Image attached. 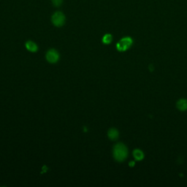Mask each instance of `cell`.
<instances>
[{
    "instance_id": "cell-1",
    "label": "cell",
    "mask_w": 187,
    "mask_h": 187,
    "mask_svg": "<svg viewBox=\"0 0 187 187\" xmlns=\"http://www.w3.org/2000/svg\"><path fill=\"white\" fill-rule=\"evenodd\" d=\"M127 154V148L123 143H118L114 147L113 156L118 162H122L125 160Z\"/></svg>"
},
{
    "instance_id": "cell-2",
    "label": "cell",
    "mask_w": 187,
    "mask_h": 187,
    "mask_svg": "<svg viewBox=\"0 0 187 187\" xmlns=\"http://www.w3.org/2000/svg\"><path fill=\"white\" fill-rule=\"evenodd\" d=\"M51 20H52L53 25L60 27V26L64 25V23H65V16L62 12H59L58 11V12H56L53 15Z\"/></svg>"
},
{
    "instance_id": "cell-10",
    "label": "cell",
    "mask_w": 187,
    "mask_h": 187,
    "mask_svg": "<svg viewBox=\"0 0 187 187\" xmlns=\"http://www.w3.org/2000/svg\"><path fill=\"white\" fill-rule=\"evenodd\" d=\"M62 2L63 0H52L53 5H54L55 7H59L62 4Z\"/></svg>"
},
{
    "instance_id": "cell-4",
    "label": "cell",
    "mask_w": 187,
    "mask_h": 187,
    "mask_svg": "<svg viewBox=\"0 0 187 187\" xmlns=\"http://www.w3.org/2000/svg\"><path fill=\"white\" fill-rule=\"evenodd\" d=\"M46 59L48 62L51 63V64H54L58 62L59 59V54L58 51L54 50V49H51L48 51L46 53Z\"/></svg>"
},
{
    "instance_id": "cell-7",
    "label": "cell",
    "mask_w": 187,
    "mask_h": 187,
    "mask_svg": "<svg viewBox=\"0 0 187 187\" xmlns=\"http://www.w3.org/2000/svg\"><path fill=\"white\" fill-rule=\"evenodd\" d=\"M177 108L181 111H184V110H187V100L182 99L180 100L177 102Z\"/></svg>"
},
{
    "instance_id": "cell-11",
    "label": "cell",
    "mask_w": 187,
    "mask_h": 187,
    "mask_svg": "<svg viewBox=\"0 0 187 187\" xmlns=\"http://www.w3.org/2000/svg\"><path fill=\"white\" fill-rule=\"evenodd\" d=\"M129 165H130V166H134L135 165V162H131L130 163H129Z\"/></svg>"
},
{
    "instance_id": "cell-5",
    "label": "cell",
    "mask_w": 187,
    "mask_h": 187,
    "mask_svg": "<svg viewBox=\"0 0 187 187\" xmlns=\"http://www.w3.org/2000/svg\"><path fill=\"white\" fill-rule=\"evenodd\" d=\"M26 48H27L28 51H31V52H36L38 50V47L36 45V43L30 40L26 43Z\"/></svg>"
},
{
    "instance_id": "cell-8",
    "label": "cell",
    "mask_w": 187,
    "mask_h": 187,
    "mask_svg": "<svg viewBox=\"0 0 187 187\" xmlns=\"http://www.w3.org/2000/svg\"><path fill=\"white\" fill-rule=\"evenodd\" d=\"M133 156H134L135 159L137 160V161L142 160L144 157V154L143 153V151L139 149H136L134 151V152H133Z\"/></svg>"
},
{
    "instance_id": "cell-6",
    "label": "cell",
    "mask_w": 187,
    "mask_h": 187,
    "mask_svg": "<svg viewBox=\"0 0 187 187\" xmlns=\"http://www.w3.org/2000/svg\"><path fill=\"white\" fill-rule=\"evenodd\" d=\"M108 135L110 140H116V139L119 137V132L116 130V129H114V128H112V129H110V130L108 131Z\"/></svg>"
},
{
    "instance_id": "cell-3",
    "label": "cell",
    "mask_w": 187,
    "mask_h": 187,
    "mask_svg": "<svg viewBox=\"0 0 187 187\" xmlns=\"http://www.w3.org/2000/svg\"><path fill=\"white\" fill-rule=\"evenodd\" d=\"M132 44V40L130 37H124L121 39L116 45L117 49L119 51H124L128 48H129Z\"/></svg>"
},
{
    "instance_id": "cell-9",
    "label": "cell",
    "mask_w": 187,
    "mask_h": 187,
    "mask_svg": "<svg viewBox=\"0 0 187 187\" xmlns=\"http://www.w3.org/2000/svg\"><path fill=\"white\" fill-rule=\"evenodd\" d=\"M111 41H112V36L111 34H105L102 38V42L105 44H109L111 43Z\"/></svg>"
}]
</instances>
